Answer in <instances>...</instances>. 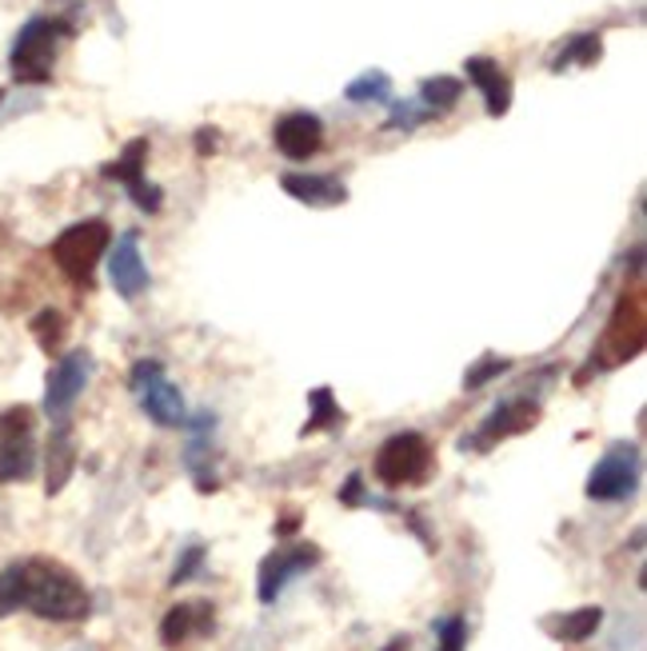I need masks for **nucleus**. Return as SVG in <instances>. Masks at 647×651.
<instances>
[{
	"mask_svg": "<svg viewBox=\"0 0 647 651\" xmlns=\"http://www.w3.org/2000/svg\"><path fill=\"white\" fill-rule=\"evenodd\" d=\"M12 576H17L20 608L37 611L40 620L72 623L89 616V603H92L89 588H84L64 563L24 560V563H12Z\"/></svg>",
	"mask_w": 647,
	"mask_h": 651,
	"instance_id": "obj_1",
	"label": "nucleus"
},
{
	"mask_svg": "<svg viewBox=\"0 0 647 651\" xmlns=\"http://www.w3.org/2000/svg\"><path fill=\"white\" fill-rule=\"evenodd\" d=\"M72 37V24L57 21V17H32L24 29L17 32V44H12V77L20 84H44L52 77V64H57V44Z\"/></svg>",
	"mask_w": 647,
	"mask_h": 651,
	"instance_id": "obj_2",
	"label": "nucleus"
},
{
	"mask_svg": "<svg viewBox=\"0 0 647 651\" xmlns=\"http://www.w3.org/2000/svg\"><path fill=\"white\" fill-rule=\"evenodd\" d=\"M372 468H376V480L384 488H412V484H424L432 476L436 451L419 431H396V436L380 444Z\"/></svg>",
	"mask_w": 647,
	"mask_h": 651,
	"instance_id": "obj_3",
	"label": "nucleus"
},
{
	"mask_svg": "<svg viewBox=\"0 0 647 651\" xmlns=\"http://www.w3.org/2000/svg\"><path fill=\"white\" fill-rule=\"evenodd\" d=\"M112 244V228L104 221H80L72 228H64L52 241V261L57 268L69 276L72 284H89L92 268L104 256V248Z\"/></svg>",
	"mask_w": 647,
	"mask_h": 651,
	"instance_id": "obj_4",
	"label": "nucleus"
},
{
	"mask_svg": "<svg viewBox=\"0 0 647 651\" xmlns=\"http://www.w3.org/2000/svg\"><path fill=\"white\" fill-rule=\"evenodd\" d=\"M129 384H132L140 408H144V416H149L152 424H160V428H176V424L184 420V396H180L176 384H169L164 364L160 360L132 364Z\"/></svg>",
	"mask_w": 647,
	"mask_h": 651,
	"instance_id": "obj_5",
	"label": "nucleus"
},
{
	"mask_svg": "<svg viewBox=\"0 0 647 651\" xmlns=\"http://www.w3.org/2000/svg\"><path fill=\"white\" fill-rule=\"evenodd\" d=\"M644 336H647V312H644V296L631 292L624 301L616 304L611 312L608 328H604V356H599V368H616V364H628L639 348H644Z\"/></svg>",
	"mask_w": 647,
	"mask_h": 651,
	"instance_id": "obj_6",
	"label": "nucleus"
},
{
	"mask_svg": "<svg viewBox=\"0 0 647 651\" xmlns=\"http://www.w3.org/2000/svg\"><path fill=\"white\" fill-rule=\"evenodd\" d=\"M639 484V451L636 444H611L588 476V496L599 503L628 500Z\"/></svg>",
	"mask_w": 647,
	"mask_h": 651,
	"instance_id": "obj_7",
	"label": "nucleus"
},
{
	"mask_svg": "<svg viewBox=\"0 0 647 651\" xmlns=\"http://www.w3.org/2000/svg\"><path fill=\"white\" fill-rule=\"evenodd\" d=\"M89 376H92L89 352H69V356H60V364L49 372V384H44V411H49L57 424H64V416H69L77 396L84 391V384H89Z\"/></svg>",
	"mask_w": 647,
	"mask_h": 651,
	"instance_id": "obj_8",
	"label": "nucleus"
},
{
	"mask_svg": "<svg viewBox=\"0 0 647 651\" xmlns=\"http://www.w3.org/2000/svg\"><path fill=\"white\" fill-rule=\"evenodd\" d=\"M144 161H149V141H132L129 149L120 152L117 161L104 164V176L124 184V189H129V196L137 201V208L160 212V204H164V192H160L156 184L144 181Z\"/></svg>",
	"mask_w": 647,
	"mask_h": 651,
	"instance_id": "obj_9",
	"label": "nucleus"
},
{
	"mask_svg": "<svg viewBox=\"0 0 647 651\" xmlns=\"http://www.w3.org/2000/svg\"><path fill=\"white\" fill-rule=\"evenodd\" d=\"M539 424V404L536 400H504L496 411H492L488 420L479 424L476 436L472 440H464V448H492V444L508 440V436H519V431H528Z\"/></svg>",
	"mask_w": 647,
	"mask_h": 651,
	"instance_id": "obj_10",
	"label": "nucleus"
},
{
	"mask_svg": "<svg viewBox=\"0 0 647 651\" xmlns=\"http://www.w3.org/2000/svg\"><path fill=\"white\" fill-rule=\"evenodd\" d=\"M316 563H320V548H312V543H289V548L272 551L269 560L260 563V600L272 603L292 576L316 568Z\"/></svg>",
	"mask_w": 647,
	"mask_h": 651,
	"instance_id": "obj_11",
	"label": "nucleus"
},
{
	"mask_svg": "<svg viewBox=\"0 0 647 651\" xmlns=\"http://www.w3.org/2000/svg\"><path fill=\"white\" fill-rule=\"evenodd\" d=\"M272 141H276L280 156H289V161H309L324 149V124L320 116L312 112H289V116H280L276 129H272Z\"/></svg>",
	"mask_w": 647,
	"mask_h": 651,
	"instance_id": "obj_12",
	"label": "nucleus"
},
{
	"mask_svg": "<svg viewBox=\"0 0 647 651\" xmlns=\"http://www.w3.org/2000/svg\"><path fill=\"white\" fill-rule=\"evenodd\" d=\"M280 189L309 208H336V204L348 201L344 181L328 176V172H289V176H280Z\"/></svg>",
	"mask_w": 647,
	"mask_h": 651,
	"instance_id": "obj_13",
	"label": "nucleus"
},
{
	"mask_svg": "<svg viewBox=\"0 0 647 651\" xmlns=\"http://www.w3.org/2000/svg\"><path fill=\"white\" fill-rule=\"evenodd\" d=\"M109 281L112 288L124 296V301H137L140 292L149 288V268L140 261V241L137 232H124L112 248V261H109Z\"/></svg>",
	"mask_w": 647,
	"mask_h": 651,
	"instance_id": "obj_14",
	"label": "nucleus"
},
{
	"mask_svg": "<svg viewBox=\"0 0 647 651\" xmlns=\"http://www.w3.org/2000/svg\"><path fill=\"white\" fill-rule=\"evenodd\" d=\"M216 616H212V603H176V608L160 620V643L176 651L180 643H189L192 635H209Z\"/></svg>",
	"mask_w": 647,
	"mask_h": 651,
	"instance_id": "obj_15",
	"label": "nucleus"
},
{
	"mask_svg": "<svg viewBox=\"0 0 647 651\" xmlns=\"http://www.w3.org/2000/svg\"><path fill=\"white\" fill-rule=\"evenodd\" d=\"M464 72H468V81L484 92V104H488L492 116H504V112L512 109V77L499 69V61H492V57H472V61L464 64Z\"/></svg>",
	"mask_w": 647,
	"mask_h": 651,
	"instance_id": "obj_16",
	"label": "nucleus"
},
{
	"mask_svg": "<svg viewBox=\"0 0 647 651\" xmlns=\"http://www.w3.org/2000/svg\"><path fill=\"white\" fill-rule=\"evenodd\" d=\"M72 468H77V444H72L69 424H57V431H52V440H49V480H44L49 496L64 491Z\"/></svg>",
	"mask_w": 647,
	"mask_h": 651,
	"instance_id": "obj_17",
	"label": "nucleus"
},
{
	"mask_svg": "<svg viewBox=\"0 0 647 651\" xmlns=\"http://www.w3.org/2000/svg\"><path fill=\"white\" fill-rule=\"evenodd\" d=\"M32 468H37V448H32V436H20V440H0V484L29 480Z\"/></svg>",
	"mask_w": 647,
	"mask_h": 651,
	"instance_id": "obj_18",
	"label": "nucleus"
},
{
	"mask_svg": "<svg viewBox=\"0 0 647 651\" xmlns=\"http://www.w3.org/2000/svg\"><path fill=\"white\" fill-rule=\"evenodd\" d=\"M599 57H604V41H599V32H576V37H568V41L559 44L556 57H552V72H564L572 69V64H596Z\"/></svg>",
	"mask_w": 647,
	"mask_h": 651,
	"instance_id": "obj_19",
	"label": "nucleus"
},
{
	"mask_svg": "<svg viewBox=\"0 0 647 651\" xmlns=\"http://www.w3.org/2000/svg\"><path fill=\"white\" fill-rule=\"evenodd\" d=\"M599 623H604V611L599 608H576V611H568V616L552 620V635H556L559 643H584L596 635Z\"/></svg>",
	"mask_w": 647,
	"mask_h": 651,
	"instance_id": "obj_20",
	"label": "nucleus"
},
{
	"mask_svg": "<svg viewBox=\"0 0 647 651\" xmlns=\"http://www.w3.org/2000/svg\"><path fill=\"white\" fill-rule=\"evenodd\" d=\"M464 96V84L456 77H428V81L419 84V104H428L432 112H452Z\"/></svg>",
	"mask_w": 647,
	"mask_h": 651,
	"instance_id": "obj_21",
	"label": "nucleus"
},
{
	"mask_svg": "<svg viewBox=\"0 0 647 651\" xmlns=\"http://www.w3.org/2000/svg\"><path fill=\"white\" fill-rule=\"evenodd\" d=\"M309 404H312V420L300 428V436H316V431L336 428V424L344 420V411H340V404H336V396H332V388H316L309 396Z\"/></svg>",
	"mask_w": 647,
	"mask_h": 651,
	"instance_id": "obj_22",
	"label": "nucleus"
},
{
	"mask_svg": "<svg viewBox=\"0 0 647 651\" xmlns=\"http://www.w3.org/2000/svg\"><path fill=\"white\" fill-rule=\"evenodd\" d=\"M344 96H348L352 104H384L392 96V81L388 72H364V77H356V81L344 89Z\"/></svg>",
	"mask_w": 647,
	"mask_h": 651,
	"instance_id": "obj_23",
	"label": "nucleus"
},
{
	"mask_svg": "<svg viewBox=\"0 0 647 651\" xmlns=\"http://www.w3.org/2000/svg\"><path fill=\"white\" fill-rule=\"evenodd\" d=\"M32 336L44 352H60V340H64V316L57 308H44L40 316H32Z\"/></svg>",
	"mask_w": 647,
	"mask_h": 651,
	"instance_id": "obj_24",
	"label": "nucleus"
},
{
	"mask_svg": "<svg viewBox=\"0 0 647 651\" xmlns=\"http://www.w3.org/2000/svg\"><path fill=\"white\" fill-rule=\"evenodd\" d=\"M508 368H512L508 356H484V360L468 368V376H464V388H484V384L496 380V376H504Z\"/></svg>",
	"mask_w": 647,
	"mask_h": 651,
	"instance_id": "obj_25",
	"label": "nucleus"
},
{
	"mask_svg": "<svg viewBox=\"0 0 647 651\" xmlns=\"http://www.w3.org/2000/svg\"><path fill=\"white\" fill-rule=\"evenodd\" d=\"M436 651H464L468 648V623L464 616H448V620L436 628Z\"/></svg>",
	"mask_w": 647,
	"mask_h": 651,
	"instance_id": "obj_26",
	"label": "nucleus"
},
{
	"mask_svg": "<svg viewBox=\"0 0 647 651\" xmlns=\"http://www.w3.org/2000/svg\"><path fill=\"white\" fill-rule=\"evenodd\" d=\"M32 408H9L0 411V440H20V436H32Z\"/></svg>",
	"mask_w": 647,
	"mask_h": 651,
	"instance_id": "obj_27",
	"label": "nucleus"
},
{
	"mask_svg": "<svg viewBox=\"0 0 647 651\" xmlns=\"http://www.w3.org/2000/svg\"><path fill=\"white\" fill-rule=\"evenodd\" d=\"M432 116H436V112H432L428 104H416V101L396 104V109H392V116H388V129H416V124L432 121Z\"/></svg>",
	"mask_w": 647,
	"mask_h": 651,
	"instance_id": "obj_28",
	"label": "nucleus"
},
{
	"mask_svg": "<svg viewBox=\"0 0 647 651\" xmlns=\"http://www.w3.org/2000/svg\"><path fill=\"white\" fill-rule=\"evenodd\" d=\"M204 563V548L200 543H192L184 556H180V563H176V571H172V583H184V580H192L196 576V568Z\"/></svg>",
	"mask_w": 647,
	"mask_h": 651,
	"instance_id": "obj_29",
	"label": "nucleus"
},
{
	"mask_svg": "<svg viewBox=\"0 0 647 651\" xmlns=\"http://www.w3.org/2000/svg\"><path fill=\"white\" fill-rule=\"evenodd\" d=\"M340 500L348 503V508H356L360 500H364V476H348V484H344V491H340Z\"/></svg>",
	"mask_w": 647,
	"mask_h": 651,
	"instance_id": "obj_30",
	"label": "nucleus"
},
{
	"mask_svg": "<svg viewBox=\"0 0 647 651\" xmlns=\"http://www.w3.org/2000/svg\"><path fill=\"white\" fill-rule=\"evenodd\" d=\"M216 144H220V132H216V129H200V132H196V152H200V156H209V152H216Z\"/></svg>",
	"mask_w": 647,
	"mask_h": 651,
	"instance_id": "obj_31",
	"label": "nucleus"
},
{
	"mask_svg": "<svg viewBox=\"0 0 647 651\" xmlns=\"http://www.w3.org/2000/svg\"><path fill=\"white\" fill-rule=\"evenodd\" d=\"M384 651H408V635H396V640H392Z\"/></svg>",
	"mask_w": 647,
	"mask_h": 651,
	"instance_id": "obj_32",
	"label": "nucleus"
},
{
	"mask_svg": "<svg viewBox=\"0 0 647 651\" xmlns=\"http://www.w3.org/2000/svg\"><path fill=\"white\" fill-rule=\"evenodd\" d=\"M0 101H4V96H0Z\"/></svg>",
	"mask_w": 647,
	"mask_h": 651,
	"instance_id": "obj_33",
	"label": "nucleus"
}]
</instances>
